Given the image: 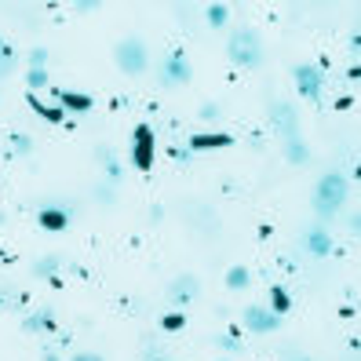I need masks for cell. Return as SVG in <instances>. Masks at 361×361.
I'll list each match as a JSON object with an SVG mask.
<instances>
[{"label": "cell", "mask_w": 361, "mask_h": 361, "mask_svg": "<svg viewBox=\"0 0 361 361\" xmlns=\"http://www.w3.org/2000/svg\"><path fill=\"white\" fill-rule=\"evenodd\" d=\"M190 77V62H186V55L183 51H172L164 59V70H161V84H186Z\"/></svg>", "instance_id": "7"}, {"label": "cell", "mask_w": 361, "mask_h": 361, "mask_svg": "<svg viewBox=\"0 0 361 361\" xmlns=\"http://www.w3.org/2000/svg\"><path fill=\"white\" fill-rule=\"evenodd\" d=\"M62 270V256H44V259H37L33 263V278H55V274Z\"/></svg>", "instance_id": "14"}, {"label": "cell", "mask_w": 361, "mask_h": 361, "mask_svg": "<svg viewBox=\"0 0 361 361\" xmlns=\"http://www.w3.org/2000/svg\"><path fill=\"white\" fill-rule=\"evenodd\" d=\"M248 281H252V278H248V270H245V267H230V270H226V288L245 292V288H248Z\"/></svg>", "instance_id": "17"}, {"label": "cell", "mask_w": 361, "mask_h": 361, "mask_svg": "<svg viewBox=\"0 0 361 361\" xmlns=\"http://www.w3.org/2000/svg\"><path fill=\"white\" fill-rule=\"evenodd\" d=\"M0 51H4V37H0Z\"/></svg>", "instance_id": "32"}, {"label": "cell", "mask_w": 361, "mask_h": 361, "mask_svg": "<svg viewBox=\"0 0 361 361\" xmlns=\"http://www.w3.org/2000/svg\"><path fill=\"white\" fill-rule=\"evenodd\" d=\"M270 300H274V307H270L274 314H285V310L292 307V303H288V292H285V288H270Z\"/></svg>", "instance_id": "19"}, {"label": "cell", "mask_w": 361, "mask_h": 361, "mask_svg": "<svg viewBox=\"0 0 361 361\" xmlns=\"http://www.w3.org/2000/svg\"><path fill=\"white\" fill-rule=\"evenodd\" d=\"M270 121H274V128H278V135L285 142L300 139V110H295L292 102H274L270 106Z\"/></svg>", "instance_id": "4"}, {"label": "cell", "mask_w": 361, "mask_h": 361, "mask_svg": "<svg viewBox=\"0 0 361 361\" xmlns=\"http://www.w3.org/2000/svg\"><path fill=\"white\" fill-rule=\"evenodd\" d=\"M44 62H48V48H33L30 51V70H44Z\"/></svg>", "instance_id": "22"}, {"label": "cell", "mask_w": 361, "mask_h": 361, "mask_svg": "<svg viewBox=\"0 0 361 361\" xmlns=\"http://www.w3.org/2000/svg\"><path fill=\"white\" fill-rule=\"evenodd\" d=\"M343 201H347V179L343 176L329 172V176L317 179V186H314V212H317V216H322V219L336 216V212L343 208Z\"/></svg>", "instance_id": "1"}, {"label": "cell", "mask_w": 361, "mask_h": 361, "mask_svg": "<svg viewBox=\"0 0 361 361\" xmlns=\"http://www.w3.org/2000/svg\"><path fill=\"white\" fill-rule=\"evenodd\" d=\"M230 135H216V132H197L190 135V150H219V146H230Z\"/></svg>", "instance_id": "12"}, {"label": "cell", "mask_w": 361, "mask_h": 361, "mask_svg": "<svg viewBox=\"0 0 361 361\" xmlns=\"http://www.w3.org/2000/svg\"><path fill=\"white\" fill-rule=\"evenodd\" d=\"M11 70H15V55H11V48H4L0 51V80L11 77Z\"/></svg>", "instance_id": "20"}, {"label": "cell", "mask_w": 361, "mask_h": 361, "mask_svg": "<svg viewBox=\"0 0 361 361\" xmlns=\"http://www.w3.org/2000/svg\"><path fill=\"white\" fill-rule=\"evenodd\" d=\"M285 154H288L292 164H307V161H310V150H307V142H303V139H288Z\"/></svg>", "instance_id": "16"}, {"label": "cell", "mask_w": 361, "mask_h": 361, "mask_svg": "<svg viewBox=\"0 0 361 361\" xmlns=\"http://www.w3.org/2000/svg\"><path fill=\"white\" fill-rule=\"evenodd\" d=\"M11 142H15V154H18V157H30V154H33V139H30V135H15Z\"/></svg>", "instance_id": "21"}, {"label": "cell", "mask_w": 361, "mask_h": 361, "mask_svg": "<svg viewBox=\"0 0 361 361\" xmlns=\"http://www.w3.org/2000/svg\"><path fill=\"white\" fill-rule=\"evenodd\" d=\"M73 8H77V11H95V8H99V0H88V4H84V0H77Z\"/></svg>", "instance_id": "29"}, {"label": "cell", "mask_w": 361, "mask_h": 361, "mask_svg": "<svg viewBox=\"0 0 361 361\" xmlns=\"http://www.w3.org/2000/svg\"><path fill=\"white\" fill-rule=\"evenodd\" d=\"M307 252H310V256H332V238H329V230L310 226V230H307Z\"/></svg>", "instance_id": "10"}, {"label": "cell", "mask_w": 361, "mask_h": 361, "mask_svg": "<svg viewBox=\"0 0 361 361\" xmlns=\"http://www.w3.org/2000/svg\"><path fill=\"white\" fill-rule=\"evenodd\" d=\"M172 157H176L179 164H190V161H194V157H190V150H183V146H179V150H176V146H172Z\"/></svg>", "instance_id": "25"}, {"label": "cell", "mask_w": 361, "mask_h": 361, "mask_svg": "<svg viewBox=\"0 0 361 361\" xmlns=\"http://www.w3.org/2000/svg\"><path fill=\"white\" fill-rule=\"evenodd\" d=\"M226 51H230V59L238 62L241 70H259L263 66V40L256 37V30H248V26L233 30Z\"/></svg>", "instance_id": "2"}, {"label": "cell", "mask_w": 361, "mask_h": 361, "mask_svg": "<svg viewBox=\"0 0 361 361\" xmlns=\"http://www.w3.org/2000/svg\"><path fill=\"white\" fill-rule=\"evenodd\" d=\"M201 117H204V121H216V117H219V106H216V102H204V106H201Z\"/></svg>", "instance_id": "24"}, {"label": "cell", "mask_w": 361, "mask_h": 361, "mask_svg": "<svg viewBox=\"0 0 361 361\" xmlns=\"http://www.w3.org/2000/svg\"><path fill=\"white\" fill-rule=\"evenodd\" d=\"M245 329L248 332H278L281 329V314H274L270 307H259V303H252L245 307Z\"/></svg>", "instance_id": "5"}, {"label": "cell", "mask_w": 361, "mask_h": 361, "mask_svg": "<svg viewBox=\"0 0 361 361\" xmlns=\"http://www.w3.org/2000/svg\"><path fill=\"white\" fill-rule=\"evenodd\" d=\"M117 66L124 73H142L146 66H150V51H146V44L139 37H128L117 44Z\"/></svg>", "instance_id": "3"}, {"label": "cell", "mask_w": 361, "mask_h": 361, "mask_svg": "<svg viewBox=\"0 0 361 361\" xmlns=\"http://www.w3.org/2000/svg\"><path fill=\"white\" fill-rule=\"evenodd\" d=\"M55 99H59V106H66V110H77V114H84V110H92V106H95L92 95L66 92V88H55Z\"/></svg>", "instance_id": "11"}, {"label": "cell", "mask_w": 361, "mask_h": 361, "mask_svg": "<svg viewBox=\"0 0 361 361\" xmlns=\"http://www.w3.org/2000/svg\"><path fill=\"white\" fill-rule=\"evenodd\" d=\"M40 226L44 230H66L70 226V212L66 208H40Z\"/></svg>", "instance_id": "13"}, {"label": "cell", "mask_w": 361, "mask_h": 361, "mask_svg": "<svg viewBox=\"0 0 361 361\" xmlns=\"http://www.w3.org/2000/svg\"><path fill=\"white\" fill-rule=\"evenodd\" d=\"M204 11H208V23L216 26V30L226 26V18H230V8H226V4H208Z\"/></svg>", "instance_id": "18"}, {"label": "cell", "mask_w": 361, "mask_h": 361, "mask_svg": "<svg viewBox=\"0 0 361 361\" xmlns=\"http://www.w3.org/2000/svg\"><path fill=\"white\" fill-rule=\"evenodd\" d=\"M295 84H300L303 99H322V84H325V73L317 66H295Z\"/></svg>", "instance_id": "8"}, {"label": "cell", "mask_w": 361, "mask_h": 361, "mask_svg": "<svg viewBox=\"0 0 361 361\" xmlns=\"http://www.w3.org/2000/svg\"><path fill=\"white\" fill-rule=\"evenodd\" d=\"M73 361H102V357L92 354V350H80V354H73Z\"/></svg>", "instance_id": "28"}, {"label": "cell", "mask_w": 361, "mask_h": 361, "mask_svg": "<svg viewBox=\"0 0 361 361\" xmlns=\"http://www.w3.org/2000/svg\"><path fill=\"white\" fill-rule=\"evenodd\" d=\"M219 343H223V347H230V350H238V347H241V343H238V339H233V336H223Z\"/></svg>", "instance_id": "30"}, {"label": "cell", "mask_w": 361, "mask_h": 361, "mask_svg": "<svg viewBox=\"0 0 361 361\" xmlns=\"http://www.w3.org/2000/svg\"><path fill=\"white\" fill-rule=\"evenodd\" d=\"M168 295H172V303H176V307L194 303V295H197V278H194V274H183V278H176V281H172Z\"/></svg>", "instance_id": "9"}, {"label": "cell", "mask_w": 361, "mask_h": 361, "mask_svg": "<svg viewBox=\"0 0 361 361\" xmlns=\"http://www.w3.org/2000/svg\"><path fill=\"white\" fill-rule=\"evenodd\" d=\"M51 310L44 307V310H40V314H30L26 317V332H51Z\"/></svg>", "instance_id": "15"}, {"label": "cell", "mask_w": 361, "mask_h": 361, "mask_svg": "<svg viewBox=\"0 0 361 361\" xmlns=\"http://www.w3.org/2000/svg\"><path fill=\"white\" fill-rule=\"evenodd\" d=\"M164 329H183V317L179 314H168L164 317Z\"/></svg>", "instance_id": "27"}, {"label": "cell", "mask_w": 361, "mask_h": 361, "mask_svg": "<svg viewBox=\"0 0 361 361\" xmlns=\"http://www.w3.org/2000/svg\"><path fill=\"white\" fill-rule=\"evenodd\" d=\"M44 361H62V357H59L55 350H44Z\"/></svg>", "instance_id": "31"}, {"label": "cell", "mask_w": 361, "mask_h": 361, "mask_svg": "<svg viewBox=\"0 0 361 361\" xmlns=\"http://www.w3.org/2000/svg\"><path fill=\"white\" fill-rule=\"evenodd\" d=\"M132 161H135V168H150L154 164V132L146 128V124H139L135 128V146H132Z\"/></svg>", "instance_id": "6"}, {"label": "cell", "mask_w": 361, "mask_h": 361, "mask_svg": "<svg viewBox=\"0 0 361 361\" xmlns=\"http://www.w3.org/2000/svg\"><path fill=\"white\" fill-rule=\"evenodd\" d=\"M281 357H285V361H314V357H307L303 350H285Z\"/></svg>", "instance_id": "26"}, {"label": "cell", "mask_w": 361, "mask_h": 361, "mask_svg": "<svg viewBox=\"0 0 361 361\" xmlns=\"http://www.w3.org/2000/svg\"><path fill=\"white\" fill-rule=\"evenodd\" d=\"M26 84H30V88H44V84H48V70H30Z\"/></svg>", "instance_id": "23"}]
</instances>
